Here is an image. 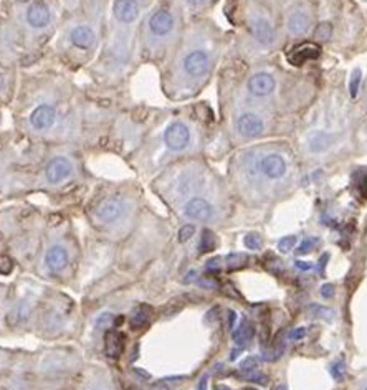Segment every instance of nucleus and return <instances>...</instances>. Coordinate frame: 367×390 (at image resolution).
Here are the masks:
<instances>
[{
	"label": "nucleus",
	"instance_id": "nucleus-1",
	"mask_svg": "<svg viewBox=\"0 0 367 390\" xmlns=\"http://www.w3.org/2000/svg\"><path fill=\"white\" fill-rule=\"evenodd\" d=\"M210 70V57L204 50H194L184 58V71L192 78L205 76Z\"/></svg>",
	"mask_w": 367,
	"mask_h": 390
},
{
	"label": "nucleus",
	"instance_id": "nucleus-2",
	"mask_svg": "<svg viewBox=\"0 0 367 390\" xmlns=\"http://www.w3.org/2000/svg\"><path fill=\"white\" fill-rule=\"evenodd\" d=\"M250 30L255 40L263 47H270L275 42V29H273L271 22L263 15H253L250 19Z\"/></svg>",
	"mask_w": 367,
	"mask_h": 390
},
{
	"label": "nucleus",
	"instance_id": "nucleus-3",
	"mask_svg": "<svg viewBox=\"0 0 367 390\" xmlns=\"http://www.w3.org/2000/svg\"><path fill=\"white\" fill-rule=\"evenodd\" d=\"M164 141L165 146L172 151H181L189 144L190 141V133L189 128L182 123H172L171 126L165 129L164 133Z\"/></svg>",
	"mask_w": 367,
	"mask_h": 390
},
{
	"label": "nucleus",
	"instance_id": "nucleus-4",
	"mask_svg": "<svg viewBox=\"0 0 367 390\" xmlns=\"http://www.w3.org/2000/svg\"><path fill=\"white\" fill-rule=\"evenodd\" d=\"M214 213H216V210H214L212 204H209L205 199H200V197L190 199L184 207V215L197 222H207L214 217Z\"/></svg>",
	"mask_w": 367,
	"mask_h": 390
},
{
	"label": "nucleus",
	"instance_id": "nucleus-5",
	"mask_svg": "<svg viewBox=\"0 0 367 390\" xmlns=\"http://www.w3.org/2000/svg\"><path fill=\"white\" fill-rule=\"evenodd\" d=\"M311 29V15L303 8H293L290 15L286 17V30L294 37L306 35Z\"/></svg>",
	"mask_w": 367,
	"mask_h": 390
},
{
	"label": "nucleus",
	"instance_id": "nucleus-6",
	"mask_svg": "<svg viewBox=\"0 0 367 390\" xmlns=\"http://www.w3.org/2000/svg\"><path fill=\"white\" fill-rule=\"evenodd\" d=\"M237 129L241 136L245 137H257L265 129V123L255 113H244L237 119Z\"/></svg>",
	"mask_w": 367,
	"mask_h": 390
},
{
	"label": "nucleus",
	"instance_id": "nucleus-7",
	"mask_svg": "<svg viewBox=\"0 0 367 390\" xmlns=\"http://www.w3.org/2000/svg\"><path fill=\"white\" fill-rule=\"evenodd\" d=\"M260 170L268 179H281L286 174V160L280 154H267L260 160Z\"/></svg>",
	"mask_w": 367,
	"mask_h": 390
},
{
	"label": "nucleus",
	"instance_id": "nucleus-8",
	"mask_svg": "<svg viewBox=\"0 0 367 390\" xmlns=\"http://www.w3.org/2000/svg\"><path fill=\"white\" fill-rule=\"evenodd\" d=\"M276 82L270 73H257L248 80V91L253 96H268L275 89Z\"/></svg>",
	"mask_w": 367,
	"mask_h": 390
},
{
	"label": "nucleus",
	"instance_id": "nucleus-9",
	"mask_svg": "<svg viewBox=\"0 0 367 390\" xmlns=\"http://www.w3.org/2000/svg\"><path fill=\"white\" fill-rule=\"evenodd\" d=\"M114 15L123 24H131L140 15V3L136 0H116Z\"/></svg>",
	"mask_w": 367,
	"mask_h": 390
},
{
	"label": "nucleus",
	"instance_id": "nucleus-10",
	"mask_svg": "<svg viewBox=\"0 0 367 390\" xmlns=\"http://www.w3.org/2000/svg\"><path fill=\"white\" fill-rule=\"evenodd\" d=\"M70 172H71L70 160L65 159V158H55L50 164H48L47 179H48V182L57 183V182H61L63 179L68 177Z\"/></svg>",
	"mask_w": 367,
	"mask_h": 390
},
{
	"label": "nucleus",
	"instance_id": "nucleus-11",
	"mask_svg": "<svg viewBox=\"0 0 367 390\" xmlns=\"http://www.w3.org/2000/svg\"><path fill=\"white\" fill-rule=\"evenodd\" d=\"M55 118H57L55 110L48 105H42L33 111L32 116H30V123H32V126L37 129H48L53 126Z\"/></svg>",
	"mask_w": 367,
	"mask_h": 390
},
{
	"label": "nucleus",
	"instance_id": "nucleus-12",
	"mask_svg": "<svg viewBox=\"0 0 367 390\" xmlns=\"http://www.w3.org/2000/svg\"><path fill=\"white\" fill-rule=\"evenodd\" d=\"M27 22L33 29H42L50 22V10L42 2H35L27 10Z\"/></svg>",
	"mask_w": 367,
	"mask_h": 390
},
{
	"label": "nucleus",
	"instance_id": "nucleus-13",
	"mask_svg": "<svg viewBox=\"0 0 367 390\" xmlns=\"http://www.w3.org/2000/svg\"><path fill=\"white\" fill-rule=\"evenodd\" d=\"M151 32L156 35H167L174 27V17L167 10H159L149 20Z\"/></svg>",
	"mask_w": 367,
	"mask_h": 390
},
{
	"label": "nucleus",
	"instance_id": "nucleus-14",
	"mask_svg": "<svg viewBox=\"0 0 367 390\" xmlns=\"http://www.w3.org/2000/svg\"><path fill=\"white\" fill-rule=\"evenodd\" d=\"M320 47H316V45H311V43H306L303 45V47H297L293 48V52L288 55V60L292 61L293 65H303L306 63V61L310 60H315V58L320 57Z\"/></svg>",
	"mask_w": 367,
	"mask_h": 390
},
{
	"label": "nucleus",
	"instance_id": "nucleus-15",
	"mask_svg": "<svg viewBox=\"0 0 367 390\" xmlns=\"http://www.w3.org/2000/svg\"><path fill=\"white\" fill-rule=\"evenodd\" d=\"M123 209L124 205L119 199H108L98 207V217L103 222H113L116 218H119V215L123 213Z\"/></svg>",
	"mask_w": 367,
	"mask_h": 390
},
{
	"label": "nucleus",
	"instance_id": "nucleus-16",
	"mask_svg": "<svg viewBox=\"0 0 367 390\" xmlns=\"http://www.w3.org/2000/svg\"><path fill=\"white\" fill-rule=\"evenodd\" d=\"M45 262H47V267L50 268V271L57 273L66 267V263H68V253H66L63 246H52L47 252Z\"/></svg>",
	"mask_w": 367,
	"mask_h": 390
},
{
	"label": "nucleus",
	"instance_id": "nucleus-17",
	"mask_svg": "<svg viewBox=\"0 0 367 390\" xmlns=\"http://www.w3.org/2000/svg\"><path fill=\"white\" fill-rule=\"evenodd\" d=\"M331 144H333V136L324 131H313L308 136V149L315 152V154L328 151Z\"/></svg>",
	"mask_w": 367,
	"mask_h": 390
},
{
	"label": "nucleus",
	"instance_id": "nucleus-18",
	"mask_svg": "<svg viewBox=\"0 0 367 390\" xmlns=\"http://www.w3.org/2000/svg\"><path fill=\"white\" fill-rule=\"evenodd\" d=\"M93 42H95V32L89 27H76L73 32H71V43L76 48L87 50V48L91 47Z\"/></svg>",
	"mask_w": 367,
	"mask_h": 390
},
{
	"label": "nucleus",
	"instance_id": "nucleus-19",
	"mask_svg": "<svg viewBox=\"0 0 367 390\" xmlns=\"http://www.w3.org/2000/svg\"><path fill=\"white\" fill-rule=\"evenodd\" d=\"M124 349V336L118 331H110L106 334V354L111 359H119Z\"/></svg>",
	"mask_w": 367,
	"mask_h": 390
},
{
	"label": "nucleus",
	"instance_id": "nucleus-20",
	"mask_svg": "<svg viewBox=\"0 0 367 390\" xmlns=\"http://www.w3.org/2000/svg\"><path fill=\"white\" fill-rule=\"evenodd\" d=\"M255 334V327L250 321L244 320L240 322V326L234 331V343L237 346H245V344L250 343Z\"/></svg>",
	"mask_w": 367,
	"mask_h": 390
},
{
	"label": "nucleus",
	"instance_id": "nucleus-21",
	"mask_svg": "<svg viewBox=\"0 0 367 390\" xmlns=\"http://www.w3.org/2000/svg\"><path fill=\"white\" fill-rule=\"evenodd\" d=\"M151 316V308L146 306V304H141L140 308H136L134 315L131 317V326L133 329H141V327L146 326V322L149 321Z\"/></svg>",
	"mask_w": 367,
	"mask_h": 390
},
{
	"label": "nucleus",
	"instance_id": "nucleus-22",
	"mask_svg": "<svg viewBox=\"0 0 367 390\" xmlns=\"http://www.w3.org/2000/svg\"><path fill=\"white\" fill-rule=\"evenodd\" d=\"M216 245H217V241H216V237H214V233L209 230H204L202 239H200V243H199L200 253L212 252V250L216 248Z\"/></svg>",
	"mask_w": 367,
	"mask_h": 390
},
{
	"label": "nucleus",
	"instance_id": "nucleus-23",
	"mask_svg": "<svg viewBox=\"0 0 367 390\" xmlns=\"http://www.w3.org/2000/svg\"><path fill=\"white\" fill-rule=\"evenodd\" d=\"M247 257L241 253H235V255H230V257L227 258V267L228 270H239V268L245 267L247 264Z\"/></svg>",
	"mask_w": 367,
	"mask_h": 390
},
{
	"label": "nucleus",
	"instance_id": "nucleus-24",
	"mask_svg": "<svg viewBox=\"0 0 367 390\" xmlns=\"http://www.w3.org/2000/svg\"><path fill=\"white\" fill-rule=\"evenodd\" d=\"M361 70H354L351 75V82H349V93H351L352 98L357 96V93H359V87H361Z\"/></svg>",
	"mask_w": 367,
	"mask_h": 390
},
{
	"label": "nucleus",
	"instance_id": "nucleus-25",
	"mask_svg": "<svg viewBox=\"0 0 367 390\" xmlns=\"http://www.w3.org/2000/svg\"><path fill=\"white\" fill-rule=\"evenodd\" d=\"M354 187L359 190L361 195H367V172L361 170L354 176Z\"/></svg>",
	"mask_w": 367,
	"mask_h": 390
},
{
	"label": "nucleus",
	"instance_id": "nucleus-26",
	"mask_svg": "<svg viewBox=\"0 0 367 390\" xmlns=\"http://www.w3.org/2000/svg\"><path fill=\"white\" fill-rule=\"evenodd\" d=\"M297 241L298 239L294 235H288V237H285V239H281L278 241V248H280V252H290V250H293L294 248V245H297Z\"/></svg>",
	"mask_w": 367,
	"mask_h": 390
},
{
	"label": "nucleus",
	"instance_id": "nucleus-27",
	"mask_svg": "<svg viewBox=\"0 0 367 390\" xmlns=\"http://www.w3.org/2000/svg\"><path fill=\"white\" fill-rule=\"evenodd\" d=\"M245 246L250 250H260L262 248V239H260L258 233H248L247 237H245Z\"/></svg>",
	"mask_w": 367,
	"mask_h": 390
},
{
	"label": "nucleus",
	"instance_id": "nucleus-28",
	"mask_svg": "<svg viewBox=\"0 0 367 390\" xmlns=\"http://www.w3.org/2000/svg\"><path fill=\"white\" fill-rule=\"evenodd\" d=\"M244 377L250 380V382H258V384H267L268 377L265 374H262V372H257V370H248L245 372Z\"/></svg>",
	"mask_w": 367,
	"mask_h": 390
},
{
	"label": "nucleus",
	"instance_id": "nucleus-29",
	"mask_svg": "<svg viewBox=\"0 0 367 390\" xmlns=\"http://www.w3.org/2000/svg\"><path fill=\"white\" fill-rule=\"evenodd\" d=\"M329 372L336 380H343L344 375H346V366H344L343 362H336V364L331 366Z\"/></svg>",
	"mask_w": 367,
	"mask_h": 390
},
{
	"label": "nucleus",
	"instance_id": "nucleus-30",
	"mask_svg": "<svg viewBox=\"0 0 367 390\" xmlns=\"http://www.w3.org/2000/svg\"><path fill=\"white\" fill-rule=\"evenodd\" d=\"M310 311L315 316L323 317V320H331V317H333V311H331V309H328V308L320 306V304H315V306H311Z\"/></svg>",
	"mask_w": 367,
	"mask_h": 390
},
{
	"label": "nucleus",
	"instance_id": "nucleus-31",
	"mask_svg": "<svg viewBox=\"0 0 367 390\" xmlns=\"http://www.w3.org/2000/svg\"><path fill=\"white\" fill-rule=\"evenodd\" d=\"M315 33L317 38H329L331 33H333V27H331V24H326L324 22V24H320L316 27Z\"/></svg>",
	"mask_w": 367,
	"mask_h": 390
},
{
	"label": "nucleus",
	"instance_id": "nucleus-32",
	"mask_svg": "<svg viewBox=\"0 0 367 390\" xmlns=\"http://www.w3.org/2000/svg\"><path fill=\"white\" fill-rule=\"evenodd\" d=\"M195 233V227L194 225H184L181 230H179V241H187V240H190L192 239V235Z\"/></svg>",
	"mask_w": 367,
	"mask_h": 390
},
{
	"label": "nucleus",
	"instance_id": "nucleus-33",
	"mask_svg": "<svg viewBox=\"0 0 367 390\" xmlns=\"http://www.w3.org/2000/svg\"><path fill=\"white\" fill-rule=\"evenodd\" d=\"M316 243H317V240H315V239L304 240V241H301V245L298 246L297 253H298V255H304V253L311 252V248H315V245H316Z\"/></svg>",
	"mask_w": 367,
	"mask_h": 390
},
{
	"label": "nucleus",
	"instance_id": "nucleus-34",
	"mask_svg": "<svg viewBox=\"0 0 367 390\" xmlns=\"http://www.w3.org/2000/svg\"><path fill=\"white\" fill-rule=\"evenodd\" d=\"M241 370L248 372V370H257L258 367V359L257 357H247L245 361H241Z\"/></svg>",
	"mask_w": 367,
	"mask_h": 390
},
{
	"label": "nucleus",
	"instance_id": "nucleus-35",
	"mask_svg": "<svg viewBox=\"0 0 367 390\" xmlns=\"http://www.w3.org/2000/svg\"><path fill=\"white\" fill-rule=\"evenodd\" d=\"M13 263L10 258H0V275H8L12 271Z\"/></svg>",
	"mask_w": 367,
	"mask_h": 390
},
{
	"label": "nucleus",
	"instance_id": "nucleus-36",
	"mask_svg": "<svg viewBox=\"0 0 367 390\" xmlns=\"http://www.w3.org/2000/svg\"><path fill=\"white\" fill-rule=\"evenodd\" d=\"M111 320H113V316L111 315H108V313H106V315H103L100 320L96 321V326L100 327V329H103V327H106V326H110V322H111Z\"/></svg>",
	"mask_w": 367,
	"mask_h": 390
},
{
	"label": "nucleus",
	"instance_id": "nucleus-37",
	"mask_svg": "<svg viewBox=\"0 0 367 390\" xmlns=\"http://www.w3.org/2000/svg\"><path fill=\"white\" fill-rule=\"evenodd\" d=\"M304 336H306V329L304 327H297V329L292 331V334H290V338L298 340V339H303Z\"/></svg>",
	"mask_w": 367,
	"mask_h": 390
},
{
	"label": "nucleus",
	"instance_id": "nucleus-38",
	"mask_svg": "<svg viewBox=\"0 0 367 390\" xmlns=\"http://www.w3.org/2000/svg\"><path fill=\"white\" fill-rule=\"evenodd\" d=\"M321 294H323L324 298H333V296H334V286L333 285H324L323 288H321Z\"/></svg>",
	"mask_w": 367,
	"mask_h": 390
},
{
	"label": "nucleus",
	"instance_id": "nucleus-39",
	"mask_svg": "<svg viewBox=\"0 0 367 390\" xmlns=\"http://www.w3.org/2000/svg\"><path fill=\"white\" fill-rule=\"evenodd\" d=\"M199 283H200V286H204V288H216V286H217L216 281L210 280V278H202Z\"/></svg>",
	"mask_w": 367,
	"mask_h": 390
},
{
	"label": "nucleus",
	"instance_id": "nucleus-40",
	"mask_svg": "<svg viewBox=\"0 0 367 390\" xmlns=\"http://www.w3.org/2000/svg\"><path fill=\"white\" fill-rule=\"evenodd\" d=\"M294 267H297L298 270H301V271H308L311 268V264L308 262H303V260H298V262H294Z\"/></svg>",
	"mask_w": 367,
	"mask_h": 390
},
{
	"label": "nucleus",
	"instance_id": "nucleus-41",
	"mask_svg": "<svg viewBox=\"0 0 367 390\" xmlns=\"http://www.w3.org/2000/svg\"><path fill=\"white\" fill-rule=\"evenodd\" d=\"M328 263V255H323L320 260V263H317V271L320 273H324V264Z\"/></svg>",
	"mask_w": 367,
	"mask_h": 390
},
{
	"label": "nucleus",
	"instance_id": "nucleus-42",
	"mask_svg": "<svg viewBox=\"0 0 367 390\" xmlns=\"http://www.w3.org/2000/svg\"><path fill=\"white\" fill-rule=\"evenodd\" d=\"M218 267H220V260H218V258L210 260V262L207 263V268H209V270H214V268H216V270H217Z\"/></svg>",
	"mask_w": 367,
	"mask_h": 390
},
{
	"label": "nucleus",
	"instance_id": "nucleus-43",
	"mask_svg": "<svg viewBox=\"0 0 367 390\" xmlns=\"http://www.w3.org/2000/svg\"><path fill=\"white\" fill-rule=\"evenodd\" d=\"M195 278H197V271L192 270V271L187 273V276L184 278V281H186V283H192V281H194Z\"/></svg>",
	"mask_w": 367,
	"mask_h": 390
},
{
	"label": "nucleus",
	"instance_id": "nucleus-44",
	"mask_svg": "<svg viewBox=\"0 0 367 390\" xmlns=\"http://www.w3.org/2000/svg\"><path fill=\"white\" fill-rule=\"evenodd\" d=\"M235 320H237V315H235V313H234V311H228V326L234 327Z\"/></svg>",
	"mask_w": 367,
	"mask_h": 390
},
{
	"label": "nucleus",
	"instance_id": "nucleus-45",
	"mask_svg": "<svg viewBox=\"0 0 367 390\" xmlns=\"http://www.w3.org/2000/svg\"><path fill=\"white\" fill-rule=\"evenodd\" d=\"M205 2V0H187V3L192 7H199V6H202V3Z\"/></svg>",
	"mask_w": 367,
	"mask_h": 390
},
{
	"label": "nucleus",
	"instance_id": "nucleus-46",
	"mask_svg": "<svg viewBox=\"0 0 367 390\" xmlns=\"http://www.w3.org/2000/svg\"><path fill=\"white\" fill-rule=\"evenodd\" d=\"M205 385H207V379H202V380H200L199 390H205Z\"/></svg>",
	"mask_w": 367,
	"mask_h": 390
},
{
	"label": "nucleus",
	"instance_id": "nucleus-47",
	"mask_svg": "<svg viewBox=\"0 0 367 390\" xmlns=\"http://www.w3.org/2000/svg\"><path fill=\"white\" fill-rule=\"evenodd\" d=\"M214 390H230L227 387V385H216V387H214Z\"/></svg>",
	"mask_w": 367,
	"mask_h": 390
},
{
	"label": "nucleus",
	"instance_id": "nucleus-48",
	"mask_svg": "<svg viewBox=\"0 0 367 390\" xmlns=\"http://www.w3.org/2000/svg\"><path fill=\"white\" fill-rule=\"evenodd\" d=\"M239 354H240V351H234V352H232V356H230L232 361H234V359L239 357Z\"/></svg>",
	"mask_w": 367,
	"mask_h": 390
},
{
	"label": "nucleus",
	"instance_id": "nucleus-49",
	"mask_svg": "<svg viewBox=\"0 0 367 390\" xmlns=\"http://www.w3.org/2000/svg\"><path fill=\"white\" fill-rule=\"evenodd\" d=\"M275 390H288V389H286V385H278Z\"/></svg>",
	"mask_w": 367,
	"mask_h": 390
},
{
	"label": "nucleus",
	"instance_id": "nucleus-50",
	"mask_svg": "<svg viewBox=\"0 0 367 390\" xmlns=\"http://www.w3.org/2000/svg\"><path fill=\"white\" fill-rule=\"evenodd\" d=\"M2 83H3V80H2V76H0V87H2Z\"/></svg>",
	"mask_w": 367,
	"mask_h": 390
},
{
	"label": "nucleus",
	"instance_id": "nucleus-51",
	"mask_svg": "<svg viewBox=\"0 0 367 390\" xmlns=\"http://www.w3.org/2000/svg\"><path fill=\"white\" fill-rule=\"evenodd\" d=\"M247 390H255V389H247Z\"/></svg>",
	"mask_w": 367,
	"mask_h": 390
}]
</instances>
